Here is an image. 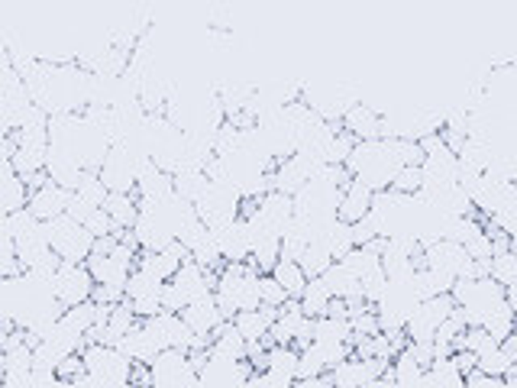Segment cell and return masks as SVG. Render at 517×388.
I'll use <instances>...</instances> for the list:
<instances>
[{
	"mask_svg": "<svg viewBox=\"0 0 517 388\" xmlns=\"http://www.w3.org/2000/svg\"><path fill=\"white\" fill-rule=\"evenodd\" d=\"M139 321L133 314V308H129V301L123 298V301H117V304H111V311H107V321H104V327H107V333L113 337V343H117V337H123L133 324Z\"/></svg>",
	"mask_w": 517,
	"mask_h": 388,
	"instance_id": "cell-29",
	"label": "cell"
},
{
	"mask_svg": "<svg viewBox=\"0 0 517 388\" xmlns=\"http://www.w3.org/2000/svg\"><path fill=\"white\" fill-rule=\"evenodd\" d=\"M46 224V243L59 259L68 262H85L94 249V237L88 233L78 220H71L68 214H59V217L43 220Z\"/></svg>",
	"mask_w": 517,
	"mask_h": 388,
	"instance_id": "cell-3",
	"label": "cell"
},
{
	"mask_svg": "<svg viewBox=\"0 0 517 388\" xmlns=\"http://www.w3.org/2000/svg\"><path fill=\"white\" fill-rule=\"evenodd\" d=\"M453 363L459 366V372L466 375L469 369H475V363H479V356L472 353V350H453Z\"/></svg>",
	"mask_w": 517,
	"mask_h": 388,
	"instance_id": "cell-41",
	"label": "cell"
},
{
	"mask_svg": "<svg viewBox=\"0 0 517 388\" xmlns=\"http://www.w3.org/2000/svg\"><path fill=\"white\" fill-rule=\"evenodd\" d=\"M314 340H339V343H353V327L349 317H314Z\"/></svg>",
	"mask_w": 517,
	"mask_h": 388,
	"instance_id": "cell-28",
	"label": "cell"
},
{
	"mask_svg": "<svg viewBox=\"0 0 517 388\" xmlns=\"http://www.w3.org/2000/svg\"><path fill=\"white\" fill-rule=\"evenodd\" d=\"M91 301H97V304H117V301H123V288H120V285H104V282H94Z\"/></svg>",
	"mask_w": 517,
	"mask_h": 388,
	"instance_id": "cell-39",
	"label": "cell"
},
{
	"mask_svg": "<svg viewBox=\"0 0 517 388\" xmlns=\"http://www.w3.org/2000/svg\"><path fill=\"white\" fill-rule=\"evenodd\" d=\"M330 288L323 285V279L317 275V279H307L304 291H301V311L307 314V317H323L327 314V304H330Z\"/></svg>",
	"mask_w": 517,
	"mask_h": 388,
	"instance_id": "cell-25",
	"label": "cell"
},
{
	"mask_svg": "<svg viewBox=\"0 0 517 388\" xmlns=\"http://www.w3.org/2000/svg\"><path fill=\"white\" fill-rule=\"evenodd\" d=\"M249 372H253L249 359H233V356H223V353L207 350V359L197 366V385L237 388V385H246Z\"/></svg>",
	"mask_w": 517,
	"mask_h": 388,
	"instance_id": "cell-6",
	"label": "cell"
},
{
	"mask_svg": "<svg viewBox=\"0 0 517 388\" xmlns=\"http://www.w3.org/2000/svg\"><path fill=\"white\" fill-rule=\"evenodd\" d=\"M120 350V353L127 356L129 363H143L149 366L155 359V353H159V346H155V340L146 333V327L139 321L133 324V327L123 333V337H117V343H113Z\"/></svg>",
	"mask_w": 517,
	"mask_h": 388,
	"instance_id": "cell-18",
	"label": "cell"
},
{
	"mask_svg": "<svg viewBox=\"0 0 517 388\" xmlns=\"http://www.w3.org/2000/svg\"><path fill=\"white\" fill-rule=\"evenodd\" d=\"M10 143H13V139H10ZM46 149H49V146L13 143V149H10V165H13V172H17L20 178L36 175V172H43V165H46Z\"/></svg>",
	"mask_w": 517,
	"mask_h": 388,
	"instance_id": "cell-20",
	"label": "cell"
},
{
	"mask_svg": "<svg viewBox=\"0 0 517 388\" xmlns=\"http://www.w3.org/2000/svg\"><path fill=\"white\" fill-rule=\"evenodd\" d=\"M159 301H162V311H175V314H179L181 308H185V304H188V298L181 295V288L169 279V282H162Z\"/></svg>",
	"mask_w": 517,
	"mask_h": 388,
	"instance_id": "cell-38",
	"label": "cell"
},
{
	"mask_svg": "<svg viewBox=\"0 0 517 388\" xmlns=\"http://www.w3.org/2000/svg\"><path fill=\"white\" fill-rule=\"evenodd\" d=\"M101 207L107 211V217L113 220V227L117 230H133L136 217H139V204H136L133 191H111Z\"/></svg>",
	"mask_w": 517,
	"mask_h": 388,
	"instance_id": "cell-19",
	"label": "cell"
},
{
	"mask_svg": "<svg viewBox=\"0 0 517 388\" xmlns=\"http://www.w3.org/2000/svg\"><path fill=\"white\" fill-rule=\"evenodd\" d=\"M259 301L269 304V308H281V304L288 301L285 288H281L279 282L271 279L269 272H265V275H259Z\"/></svg>",
	"mask_w": 517,
	"mask_h": 388,
	"instance_id": "cell-36",
	"label": "cell"
},
{
	"mask_svg": "<svg viewBox=\"0 0 517 388\" xmlns=\"http://www.w3.org/2000/svg\"><path fill=\"white\" fill-rule=\"evenodd\" d=\"M333 262V256L327 253V246L323 243H307V249L301 253V259H297V266L304 269L307 279H317V275H323V269Z\"/></svg>",
	"mask_w": 517,
	"mask_h": 388,
	"instance_id": "cell-31",
	"label": "cell"
},
{
	"mask_svg": "<svg viewBox=\"0 0 517 388\" xmlns=\"http://www.w3.org/2000/svg\"><path fill=\"white\" fill-rule=\"evenodd\" d=\"M239 201H243V198H239L237 185H229V181H211V185L204 188L201 198L195 201V211L207 227L217 230L239 217Z\"/></svg>",
	"mask_w": 517,
	"mask_h": 388,
	"instance_id": "cell-4",
	"label": "cell"
},
{
	"mask_svg": "<svg viewBox=\"0 0 517 388\" xmlns=\"http://www.w3.org/2000/svg\"><path fill=\"white\" fill-rule=\"evenodd\" d=\"M504 298H508L511 308H517V275L508 282V285H504Z\"/></svg>",
	"mask_w": 517,
	"mask_h": 388,
	"instance_id": "cell-42",
	"label": "cell"
},
{
	"mask_svg": "<svg viewBox=\"0 0 517 388\" xmlns=\"http://www.w3.org/2000/svg\"><path fill=\"white\" fill-rule=\"evenodd\" d=\"M207 185H211V178L204 175L201 169H179L175 175H171V191L179 194V198H185V201H191V204L201 198Z\"/></svg>",
	"mask_w": 517,
	"mask_h": 388,
	"instance_id": "cell-24",
	"label": "cell"
},
{
	"mask_svg": "<svg viewBox=\"0 0 517 388\" xmlns=\"http://www.w3.org/2000/svg\"><path fill=\"white\" fill-rule=\"evenodd\" d=\"M269 275L285 288V295L288 298H301V291H304V285H307V275H304V269L297 266V259H279L271 266Z\"/></svg>",
	"mask_w": 517,
	"mask_h": 388,
	"instance_id": "cell-22",
	"label": "cell"
},
{
	"mask_svg": "<svg viewBox=\"0 0 517 388\" xmlns=\"http://www.w3.org/2000/svg\"><path fill=\"white\" fill-rule=\"evenodd\" d=\"M17 275H23L17 262V246H13L10 230L4 227L0 230V279H17Z\"/></svg>",
	"mask_w": 517,
	"mask_h": 388,
	"instance_id": "cell-32",
	"label": "cell"
},
{
	"mask_svg": "<svg viewBox=\"0 0 517 388\" xmlns=\"http://www.w3.org/2000/svg\"><path fill=\"white\" fill-rule=\"evenodd\" d=\"M179 266H181V259L175 253H169V249H162V253H139L136 256V269L149 272V275H155V279H162V282H169Z\"/></svg>",
	"mask_w": 517,
	"mask_h": 388,
	"instance_id": "cell-23",
	"label": "cell"
},
{
	"mask_svg": "<svg viewBox=\"0 0 517 388\" xmlns=\"http://www.w3.org/2000/svg\"><path fill=\"white\" fill-rule=\"evenodd\" d=\"M91 288H94V279L85 262L59 259V266H55V282H52V295H55V301H59L62 308L88 301V298H91Z\"/></svg>",
	"mask_w": 517,
	"mask_h": 388,
	"instance_id": "cell-7",
	"label": "cell"
},
{
	"mask_svg": "<svg viewBox=\"0 0 517 388\" xmlns=\"http://www.w3.org/2000/svg\"><path fill=\"white\" fill-rule=\"evenodd\" d=\"M71 191H75L78 198H85L88 204H94V207H101V204L107 201V194H111L97 172H81V178H78V185L71 188Z\"/></svg>",
	"mask_w": 517,
	"mask_h": 388,
	"instance_id": "cell-30",
	"label": "cell"
},
{
	"mask_svg": "<svg viewBox=\"0 0 517 388\" xmlns=\"http://www.w3.org/2000/svg\"><path fill=\"white\" fill-rule=\"evenodd\" d=\"M213 301L221 308L223 317H233L237 311L259 308V272L249 262H223L217 272V285H213Z\"/></svg>",
	"mask_w": 517,
	"mask_h": 388,
	"instance_id": "cell-1",
	"label": "cell"
},
{
	"mask_svg": "<svg viewBox=\"0 0 517 388\" xmlns=\"http://www.w3.org/2000/svg\"><path fill=\"white\" fill-rule=\"evenodd\" d=\"M81 227H85L94 240H97V237H107V233H117L113 220L107 217V211H104V207H94V211L85 217V224H81Z\"/></svg>",
	"mask_w": 517,
	"mask_h": 388,
	"instance_id": "cell-37",
	"label": "cell"
},
{
	"mask_svg": "<svg viewBox=\"0 0 517 388\" xmlns=\"http://www.w3.org/2000/svg\"><path fill=\"white\" fill-rule=\"evenodd\" d=\"M88 272H91L94 282H104V285H127L129 272H133V262L120 259V256H104V253H91L85 259Z\"/></svg>",
	"mask_w": 517,
	"mask_h": 388,
	"instance_id": "cell-15",
	"label": "cell"
},
{
	"mask_svg": "<svg viewBox=\"0 0 517 388\" xmlns=\"http://www.w3.org/2000/svg\"><path fill=\"white\" fill-rule=\"evenodd\" d=\"M372 188H365L359 178H349V185L343 188V194H339V204H337V217L346 220V224H356V220H363L365 214H369V207H372Z\"/></svg>",
	"mask_w": 517,
	"mask_h": 388,
	"instance_id": "cell-16",
	"label": "cell"
},
{
	"mask_svg": "<svg viewBox=\"0 0 517 388\" xmlns=\"http://www.w3.org/2000/svg\"><path fill=\"white\" fill-rule=\"evenodd\" d=\"M149 385L155 388H195L197 369L185 350H159L149 363Z\"/></svg>",
	"mask_w": 517,
	"mask_h": 388,
	"instance_id": "cell-5",
	"label": "cell"
},
{
	"mask_svg": "<svg viewBox=\"0 0 517 388\" xmlns=\"http://www.w3.org/2000/svg\"><path fill=\"white\" fill-rule=\"evenodd\" d=\"M323 285L330 288L333 298H343V301L349 304V314L356 311V308H363V285H359V275L353 269H349L346 262H330L327 269H323Z\"/></svg>",
	"mask_w": 517,
	"mask_h": 388,
	"instance_id": "cell-9",
	"label": "cell"
},
{
	"mask_svg": "<svg viewBox=\"0 0 517 388\" xmlns=\"http://www.w3.org/2000/svg\"><path fill=\"white\" fill-rule=\"evenodd\" d=\"M94 211V204H88L85 198H78L75 191H71V198H68V204H65V214L71 220H78V224H85V217Z\"/></svg>",
	"mask_w": 517,
	"mask_h": 388,
	"instance_id": "cell-40",
	"label": "cell"
},
{
	"mask_svg": "<svg viewBox=\"0 0 517 388\" xmlns=\"http://www.w3.org/2000/svg\"><path fill=\"white\" fill-rule=\"evenodd\" d=\"M43 172H46V178L49 181H55V185H62V188H71L78 185V178H81V162H78V156H75V149H68V146H52L49 143V149H46V165H43Z\"/></svg>",
	"mask_w": 517,
	"mask_h": 388,
	"instance_id": "cell-11",
	"label": "cell"
},
{
	"mask_svg": "<svg viewBox=\"0 0 517 388\" xmlns=\"http://www.w3.org/2000/svg\"><path fill=\"white\" fill-rule=\"evenodd\" d=\"M514 321H517V308H514Z\"/></svg>",
	"mask_w": 517,
	"mask_h": 388,
	"instance_id": "cell-43",
	"label": "cell"
},
{
	"mask_svg": "<svg viewBox=\"0 0 517 388\" xmlns=\"http://www.w3.org/2000/svg\"><path fill=\"white\" fill-rule=\"evenodd\" d=\"M213 240H217V249H221L223 262H246L249 249H253V237H249L246 220L237 217L223 224V227L213 230Z\"/></svg>",
	"mask_w": 517,
	"mask_h": 388,
	"instance_id": "cell-10",
	"label": "cell"
},
{
	"mask_svg": "<svg viewBox=\"0 0 517 388\" xmlns=\"http://www.w3.org/2000/svg\"><path fill=\"white\" fill-rule=\"evenodd\" d=\"M421 185H424V175H421V165H401L398 175L391 178V191L398 194H417L421 191Z\"/></svg>",
	"mask_w": 517,
	"mask_h": 388,
	"instance_id": "cell-33",
	"label": "cell"
},
{
	"mask_svg": "<svg viewBox=\"0 0 517 388\" xmlns=\"http://www.w3.org/2000/svg\"><path fill=\"white\" fill-rule=\"evenodd\" d=\"M279 317V308H269V304H259V308H249V311H237L229 321L233 327L243 333V340H265L269 337V327L271 321Z\"/></svg>",
	"mask_w": 517,
	"mask_h": 388,
	"instance_id": "cell-17",
	"label": "cell"
},
{
	"mask_svg": "<svg viewBox=\"0 0 517 388\" xmlns=\"http://www.w3.org/2000/svg\"><path fill=\"white\" fill-rule=\"evenodd\" d=\"M68 198H71V191H68V188L55 185V181H49V178H46V181L36 188V191H29V201H26V207H29V211H33L39 220H52V217H59V214H65Z\"/></svg>",
	"mask_w": 517,
	"mask_h": 388,
	"instance_id": "cell-14",
	"label": "cell"
},
{
	"mask_svg": "<svg viewBox=\"0 0 517 388\" xmlns=\"http://www.w3.org/2000/svg\"><path fill=\"white\" fill-rule=\"evenodd\" d=\"M339 127L346 130L349 136H356V139H379L382 136V114L369 107V104L356 101L339 117Z\"/></svg>",
	"mask_w": 517,
	"mask_h": 388,
	"instance_id": "cell-13",
	"label": "cell"
},
{
	"mask_svg": "<svg viewBox=\"0 0 517 388\" xmlns=\"http://www.w3.org/2000/svg\"><path fill=\"white\" fill-rule=\"evenodd\" d=\"M81 363H85V372H88V379H91V385H97V388L129 385V375H133V363L120 353L117 346H107V343L81 346Z\"/></svg>",
	"mask_w": 517,
	"mask_h": 388,
	"instance_id": "cell-2",
	"label": "cell"
},
{
	"mask_svg": "<svg viewBox=\"0 0 517 388\" xmlns=\"http://www.w3.org/2000/svg\"><path fill=\"white\" fill-rule=\"evenodd\" d=\"M421 385L459 388V385H466V382H463V372H459V366L453 363V356H443V359H433V363L427 366L424 375H421Z\"/></svg>",
	"mask_w": 517,
	"mask_h": 388,
	"instance_id": "cell-21",
	"label": "cell"
},
{
	"mask_svg": "<svg viewBox=\"0 0 517 388\" xmlns=\"http://www.w3.org/2000/svg\"><path fill=\"white\" fill-rule=\"evenodd\" d=\"M391 375H395V385H421L424 366L417 363L414 356L407 353V346H404L401 353L391 356Z\"/></svg>",
	"mask_w": 517,
	"mask_h": 388,
	"instance_id": "cell-27",
	"label": "cell"
},
{
	"mask_svg": "<svg viewBox=\"0 0 517 388\" xmlns=\"http://www.w3.org/2000/svg\"><path fill=\"white\" fill-rule=\"evenodd\" d=\"M388 369V359H379V356H353L349 353L343 363H337L333 369H327L330 375V385L339 388H359V385H379L382 372Z\"/></svg>",
	"mask_w": 517,
	"mask_h": 388,
	"instance_id": "cell-8",
	"label": "cell"
},
{
	"mask_svg": "<svg viewBox=\"0 0 517 388\" xmlns=\"http://www.w3.org/2000/svg\"><path fill=\"white\" fill-rule=\"evenodd\" d=\"M488 275H492L495 282H501V285H508V282L517 275V253H514V249L495 253V256H492V269H488Z\"/></svg>",
	"mask_w": 517,
	"mask_h": 388,
	"instance_id": "cell-35",
	"label": "cell"
},
{
	"mask_svg": "<svg viewBox=\"0 0 517 388\" xmlns=\"http://www.w3.org/2000/svg\"><path fill=\"white\" fill-rule=\"evenodd\" d=\"M511 363H514V356L504 353V350H501V343H498L495 350H488V353L479 356V363H475V366H479V369H485L488 375H498V379H501V375L511 369Z\"/></svg>",
	"mask_w": 517,
	"mask_h": 388,
	"instance_id": "cell-34",
	"label": "cell"
},
{
	"mask_svg": "<svg viewBox=\"0 0 517 388\" xmlns=\"http://www.w3.org/2000/svg\"><path fill=\"white\" fill-rule=\"evenodd\" d=\"M482 327L488 330V333H492L495 340H504L511 333V330L517 327V321H514V308H511L508 304V298H504V301H498L492 308V311H485V317H482Z\"/></svg>",
	"mask_w": 517,
	"mask_h": 388,
	"instance_id": "cell-26",
	"label": "cell"
},
{
	"mask_svg": "<svg viewBox=\"0 0 517 388\" xmlns=\"http://www.w3.org/2000/svg\"><path fill=\"white\" fill-rule=\"evenodd\" d=\"M179 314H181V321L195 330V333H201V337H211V330L221 321H227L221 314V308H217V301H213V291L211 295L195 298V301H188Z\"/></svg>",
	"mask_w": 517,
	"mask_h": 388,
	"instance_id": "cell-12",
	"label": "cell"
}]
</instances>
